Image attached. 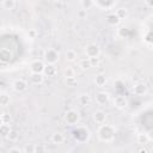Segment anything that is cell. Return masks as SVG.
I'll return each instance as SVG.
<instances>
[{
	"mask_svg": "<svg viewBox=\"0 0 153 153\" xmlns=\"http://www.w3.org/2000/svg\"><path fill=\"white\" fill-rule=\"evenodd\" d=\"M63 81L68 87H73L76 85V78L75 76H67V78H65Z\"/></svg>",
	"mask_w": 153,
	"mask_h": 153,
	"instance_id": "obj_25",
	"label": "cell"
},
{
	"mask_svg": "<svg viewBox=\"0 0 153 153\" xmlns=\"http://www.w3.org/2000/svg\"><path fill=\"white\" fill-rule=\"evenodd\" d=\"M79 67H80V69H81V71H86V69L91 68L90 59H88V57H85V59L80 60V62H79Z\"/></svg>",
	"mask_w": 153,
	"mask_h": 153,
	"instance_id": "obj_24",
	"label": "cell"
},
{
	"mask_svg": "<svg viewBox=\"0 0 153 153\" xmlns=\"http://www.w3.org/2000/svg\"><path fill=\"white\" fill-rule=\"evenodd\" d=\"M136 140H137V143H140V145H146L148 141H149V139H148V135H147V133H140V134H137V136H136Z\"/></svg>",
	"mask_w": 153,
	"mask_h": 153,
	"instance_id": "obj_22",
	"label": "cell"
},
{
	"mask_svg": "<svg viewBox=\"0 0 153 153\" xmlns=\"http://www.w3.org/2000/svg\"><path fill=\"white\" fill-rule=\"evenodd\" d=\"M93 81H94V85H96L97 87H104L105 84H106V76H105V74L99 73V74H97V75L94 76Z\"/></svg>",
	"mask_w": 153,
	"mask_h": 153,
	"instance_id": "obj_14",
	"label": "cell"
},
{
	"mask_svg": "<svg viewBox=\"0 0 153 153\" xmlns=\"http://www.w3.org/2000/svg\"><path fill=\"white\" fill-rule=\"evenodd\" d=\"M20 152H24V149H22L19 147H12V148L7 149V153H20Z\"/></svg>",
	"mask_w": 153,
	"mask_h": 153,
	"instance_id": "obj_33",
	"label": "cell"
},
{
	"mask_svg": "<svg viewBox=\"0 0 153 153\" xmlns=\"http://www.w3.org/2000/svg\"><path fill=\"white\" fill-rule=\"evenodd\" d=\"M105 19H106V23H108L109 25H112V26H116V25H118V24L121 23V19L117 17L116 13H110V14H108Z\"/></svg>",
	"mask_w": 153,
	"mask_h": 153,
	"instance_id": "obj_15",
	"label": "cell"
},
{
	"mask_svg": "<svg viewBox=\"0 0 153 153\" xmlns=\"http://www.w3.org/2000/svg\"><path fill=\"white\" fill-rule=\"evenodd\" d=\"M56 73H57V68H56L55 65L45 63V67H44V71H43V74L45 76H54Z\"/></svg>",
	"mask_w": 153,
	"mask_h": 153,
	"instance_id": "obj_13",
	"label": "cell"
},
{
	"mask_svg": "<svg viewBox=\"0 0 153 153\" xmlns=\"http://www.w3.org/2000/svg\"><path fill=\"white\" fill-rule=\"evenodd\" d=\"M11 130L12 129H11L8 123H1V126H0V134H1L2 137H7L8 134L11 133Z\"/></svg>",
	"mask_w": 153,
	"mask_h": 153,
	"instance_id": "obj_18",
	"label": "cell"
},
{
	"mask_svg": "<svg viewBox=\"0 0 153 153\" xmlns=\"http://www.w3.org/2000/svg\"><path fill=\"white\" fill-rule=\"evenodd\" d=\"M24 152H29V153H31V152H36V146H35V145L26 146V147L24 148Z\"/></svg>",
	"mask_w": 153,
	"mask_h": 153,
	"instance_id": "obj_34",
	"label": "cell"
},
{
	"mask_svg": "<svg viewBox=\"0 0 153 153\" xmlns=\"http://www.w3.org/2000/svg\"><path fill=\"white\" fill-rule=\"evenodd\" d=\"M10 120H11V116L6 112H2L1 114V123H10Z\"/></svg>",
	"mask_w": 153,
	"mask_h": 153,
	"instance_id": "obj_30",
	"label": "cell"
},
{
	"mask_svg": "<svg viewBox=\"0 0 153 153\" xmlns=\"http://www.w3.org/2000/svg\"><path fill=\"white\" fill-rule=\"evenodd\" d=\"M65 121L68 126H75L80 121V115L76 110H68L65 115Z\"/></svg>",
	"mask_w": 153,
	"mask_h": 153,
	"instance_id": "obj_3",
	"label": "cell"
},
{
	"mask_svg": "<svg viewBox=\"0 0 153 153\" xmlns=\"http://www.w3.org/2000/svg\"><path fill=\"white\" fill-rule=\"evenodd\" d=\"M128 105V100L122 94H118L114 98V106L117 108V109H124L126 106Z\"/></svg>",
	"mask_w": 153,
	"mask_h": 153,
	"instance_id": "obj_10",
	"label": "cell"
},
{
	"mask_svg": "<svg viewBox=\"0 0 153 153\" xmlns=\"http://www.w3.org/2000/svg\"><path fill=\"white\" fill-rule=\"evenodd\" d=\"M65 141V136L62 133H54L51 135V142L55 145H61Z\"/></svg>",
	"mask_w": 153,
	"mask_h": 153,
	"instance_id": "obj_16",
	"label": "cell"
},
{
	"mask_svg": "<svg viewBox=\"0 0 153 153\" xmlns=\"http://www.w3.org/2000/svg\"><path fill=\"white\" fill-rule=\"evenodd\" d=\"M73 136L76 141H85L90 136V131L85 127H78L75 130H73Z\"/></svg>",
	"mask_w": 153,
	"mask_h": 153,
	"instance_id": "obj_4",
	"label": "cell"
},
{
	"mask_svg": "<svg viewBox=\"0 0 153 153\" xmlns=\"http://www.w3.org/2000/svg\"><path fill=\"white\" fill-rule=\"evenodd\" d=\"M115 13L117 14V17H118L121 20H123V19H126V18L128 17V10H127L126 7H120V8H117Z\"/></svg>",
	"mask_w": 153,
	"mask_h": 153,
	"instance_id": "obj_23",
	"label": "cell"
},
{
	"mask_svg": "<svg viewBox=\"0 0 153 153\" xmlns=\"http://www.w3.org/2000/svg\"><path fill=\"white\" fill-rule=\"evenodd\" d=\"M80 5H81V8L90 10L94 5V2H93V0H80Z\"/></svg>",
	"mask_w": 153,
	"mask_h": 153,
	"instance_id": "obj_26",
	"label": "cell"
},
{
	"mask_svg": "<svg viewBox=\"0 0 153 153\" xmlns=\"http://www.w3.org/2000/svg\"><path fill=\"white\" fill-rule=\"evenodd\" d=\"M145 4H146L148 7L153 8V0H145Z\"/></svg>",
	"mask_w": 153,
	"mask_h": 153,
	"instance_id": "obj_37",
	"label": "cell"
},
{
	"mask_svg": "<svg viewBox=\"0 0 153 153\" xmlns=\"http://www.w3.org/2000/svg\"><path fill=\"white\" fill-rule=\"evenodd\" d=\"M147 135H148L149 141H153V129H151L149 131H147Z\"/></svg>",
	"mask_w": 153,
	"mask_h": 153,
	"instance_id": "obj_36",
	"label": "cell"
},
{
	"mask_svg": "<svg viewBox=\"0 0 153 153\" xmlns=\"http://www.w3.org/2000/svg\"><path fill=\"white\" fill-rule=\"evenodd\" d=\"M65 56H66V60L69 61V62H73L75 61L76 59V51L74 49H68L66 53H65Z\"/></svg>",
	"mask_w": 153,
	"mask_h": 153,
	"instance_id": "obj_20",
	"label": "cell"
},
{
	"mask_svg": "<svg viewBox=\"0 0 153 153\" xmlns=\"http://www.w3.org/2000/svg\"><path fill=\"white\" fill-rule=\"evenodd\" d=\"M44 67H45V62L42 61V60H38V59L31 61L30 66H29L31 73H43Z\"/></svg>",
	"mask_w": 153,
	"mask_h": 153,
	"instance_id": "obj_6",
	"label": "cell"
},
{
	"mask_svg": "<svg viewBox=\"0 0 153 153\" xmlns=\"http://www.w3.org/2000/svg\"><path fill=\"white\" fill-rule=\"evenodd\" d=\"M78 102H79V104H80L81 106H86V105L90 104L91 97H90L87 93H82V94H80V96L78 97Z\"/></svg>",
	"mask_w": 153,
	"mask_h": 153,
	"instance_id": "obj_17",
	"label": "cell"
},
{
	"mask_svg": "<svg viewBox=\"0 0 153 153\" xmlns=\"http://www.w3.org/2000/svg\"><path fill=\"white\" fill-rule=\"evenodd\" d=\"M133 93L135 96H145L147 93V86L142 82H136L133 86Z\"/></svg>",
	"mask_w": 153,
	"mask_h": 153,
	"instance_id": "obj_11",
	"label": "cell"
},
{
	"mask_svg": "<svg viewBox=\"0 0 153 153\" xmlns=\"http://www.w3.org/2000/svg\"><path fill=\"white\" fill-rule=\"evenodd\" d=\"M12 88L13 91L18 92V93H22L24 91H26L27 88V82L24 80V79H17L12 82Z\"/></svg>",
	"mask_w": 153,
	"mask_h": 153,
	"instance_id": "obj_7",
	"label": "cell"
},
{
	"mask_svg": "<svg viewBox=\"0 0 153 153\" xmlns=\"http://www.w3.org/2000/svg\"><path fill=\"white\" fill-rule=\"evenodd\" d=\"M44 74L43 73H31V75H30V81H31V84H33V85H41V84H43V81H44Z\"/></svg>",
	"mask_w": 153,
	"mask_h": 153,
	"instance_id": "obj_12",
	"label": "cell"
},
{
	"mask_svg": "<svg viewBox=\"0 0 153 153\" xmlns=\"http://www.w3.org/2000/svg\"><path fill=\"white\" fill-rule=\"evenodd\" d=\"M76 16H78L79 19H86V17H87V10H84V8L79 10L78 13H76Z\"/></svg>",
	"mask_w": 153,
	"mask_h": 153,
	"instance_id": "obj_28",
	"label": "cell"
},
{
	"mask_svg": "<svg viewBox=\"0 0 153 153\" xmlns=\"http://www.w3.org/2000/svg\"><path fill=\"white\" fill-rule=\"evenodd\" d=\"M93 117V121L96 122V124H104L105 121H106V114L103 111V110H96L92 115Z\"/></svg>",
	"mask_w": 153,
	"mask_h": 153,
	"instance_id": "obj_9",
	"label": "cell"
},
{
	"mask_svg": "<svg viewBox=\"0 0 153 153\" xmlns=\"http://www.w3.org/2000/svg\"><path fill=\"white\" fill-rule=\"evenodd\" d=\"M109 100H110V94L105 91H99L96 94V102L99 105H105L109 103Z\"/></svg>",
	"mask_w": 153,
	"mask_h": 153,
	"instance_id": "obj_8",
	"label": "cell"
},
{
	"mask_svg": "<svg viewBox=\"0 0 153 153\" xmlns=\"http://www.w3.org/2000/svg\"><path fill=\"white\" fill-rule=\"evenodd\" d=\"M10 104V96L6 93V92H1V94H0V105L2 106V108H5V106H7Z\"/></svg>",
	"mask_w": 153,
	"mask_h": 153,
	"instance_id": "obj_21",
	"label": "cell"
},
{
	"mask_svg": "<svg viewBox=\"0 0 153 153\" xmlns=\"http://www.w3.org/2000/svg\"><path fill=\"white\" fill-rule=\"evenodd\" d=\"M59 51L54 48H48L44 54H43V61L45 63H51V65H55L57 61H59Z\"/></svg>",
	"mask_w": 153,
	"mask_h": 153,
	"instance_id": "obj_2",
	"label": "cell"
},
{
	"mask_svg": "<svg viewBox=\"0 0 153 153\" xmlns=\"http://www.w3.org/2000/svg\"><path fill=\"white\" fill-rule=\"evenodd\" d=\"M1 6L6 11H12L16 7V0H2Z\"/></svg>",
	"mask_w": 153,
	"mask_h": 153,
	"instance_id": "obj_19",
	"label": "cell"
},
{
	"mask_svg": "<svg viewBox=\"0 0 153 153\" xmlns=\"http://www.w3.org/2000/svg\"><path fill=\"white\" fill-rule=\"evenodd\" d=\"M85 55L86 57H99L100 55V48L96 43L87 44L85 48Z\"/></svg>",
	"mask_w": 153,
	"mask_h": 153,
	"instance_id": "obj_5",
	"label": "cell"
},
{
	"mask_svg": "<svg viewBox=\"0 0 153 153\" xmlns=\"http://www.w3.org/2000/svg\"><path fill=\"white\" fill-rule=\"evenodd\" d=\"M91 62V67H97L99 65V57H88Z\"/></svg>",
	"mask_w": 153,
	"mask_h": 153,
	"instance_id": "obj_32",
	"label": "cell"
},
{
	"mask_svg": "<svg viewBox=\"0 0 153 153\" xmlns=\"http://www.w3.org/2000/svg\"><path fill=\"white\" fill-rule=\"evenodd\" d=\"M98 139L103 142H111L115 139V134H116V129L114 126L111 124H100L98 130Z\"/></svg>",
	"mask_w": 153,
	"mask_h": 153,
	"instance_id": "obj_1",
	"label": "cell"
},
{
	"mask_svg": "<svg viewBox=\"0 0 153 153\" xmlns=\"http://www.w3.org/2000/svg\"><path fill=\"white\" fill-rule=\"evenodd\" d=\"M7 139H8L10 141H16V140L18 139V134H17V131L11 130V133H10L8 136H7Z\"/></svg>",
	"mask_w": 153,
	"mask_h": 153,
	"instance_id": "obj_31",
	"label": "cell"
},
{
	"mask_svg": "<svg viewBox=\"0 0 153 153\" xmlns=\"http://www.w3.org/2000/svg\"><path fill=\"white\" fill-rule=\"evenodd\" d=\"M63 76H65V78H67V76H75V71H74V68L67 67V68L63 71Z\"/></svg>",
	"mask_w": 153,
	"mask_h": 153,
	"instance_id": "obj_27",
	"label": "cell"
},
{
	"mask_svg": "<svg viewBox=\"0 0 153 153\" xmlns=\"http://www.w3.org/2000/svg\"><path fill=\"white\" fill-rule=\"evenodd\" d=\"M137 152H140V153H147V148L143 147V145H141V147L137 148Z\"/></svg>",
	"mask_w": 153,
	"mask_h": 153,
	"instance_id": "obj_35",
	"label": "cell"
},
{
	"mask_svg": "<svg viewBox=\"0 0 153 153\" xmlns=\"http://www.w3.org/2000/svg\"><path fill=\"white\" fill-rule=\"evenodd\" d=\"M27 37H29L30 39H35V38L37 37V30H36V29H30V30L27 31Z\"/></svg>",
	"mask_w": 153,
	"mask_h": 153,
	"instance_id": "obj_29",
	"label": "cell"
}]
</instances>
